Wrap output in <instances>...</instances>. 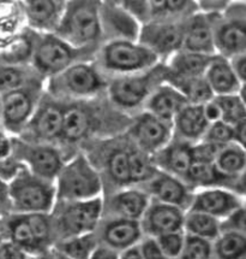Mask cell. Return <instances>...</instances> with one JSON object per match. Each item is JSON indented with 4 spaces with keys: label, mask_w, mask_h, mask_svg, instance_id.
<instances>
[{
    "label": "cell",
    "mask_w": 246,
    "mask_h": 259,
    "mask_svg": "<svg viewBox=\"0 0 246 259\" xmlns=\"http://www.w3.org/2000/svg\"><path fill=\"white\" fill-rule=\"evenodd\" d=\"M11 213L10 201H9L8 194V183H5L0 179V219Z\"/></svg>",
    "instance_id": "816d5d0a"
},
{
    "label": "cell",
    "mask_w": 246,
    "mask_h": 259,
    "mask_svg": "<svg viewBox=\"0 0 246 259\" xmlns=\"http://www.w3.org/2000/svg\"><path fill=\"white\" fill-rule=\"evenodd\" d=\"M39 80L43 78L30 65L0 64V96Z\"/></svg>",
    "instance_id": "836d02e7"
},
{
    "label": "cell",
    "mask_w": 246,
    "mask_h": 259,
    "mask_svg": "<svg viewBox=\"0 0 246 259\" xmlns=\"http://www.w3.org/2000/svg\"><path fill=\"white\" fill-rule=\"evenodd\" d=\"M94 64L107 78L140 74L160 64V59L138 41H108L99 47Z\"/></svg>",
    "instance_id": "7a4b0ae2"
},
{
    "label": "cell",
    "mask_w": 246,
    "mask_h": 259,
    "mask_svg": "<svg viewBox=\"0 0 246 259\" xmlns=\"http://www.w3.org/2000/svg\"><path fill=\"white\" fill-rule=\"evenodd\" d=\"M138 248L143 259H167L161 251L160 246L157 245L155 238L143 236L138 244Z\"/></svg>",
    "instance_id": "bcb514c9"
},
{
    "label": "cell",
    "mask_w": 246,
    "mask_h": 259,
    "mask_svg": "<svg viewBox=\"0 0 246 259\" xmlns=\"http://www.w3.org/2000/svg\"><path fill=\"white\" fill-rule=\"evenodd\" d=\"M2 227L4 239L23 249L30 257L46 253V252L41 251L37 245L24 214L8 213L6 216L2 217Z\"/></svg>",
    "instance_id": "f1b7e54d"
},
{
    "label": "cell",
    "mask_w": 246,
    "mask_h": 259,
    "mask_svg": "<svg viewBox=\"0 0 246 259\" xmlns=\"http://www.w3.org/2000/svg\"><path fill=\"white\" fill-rule=\"evenodd\" d=\"M103 171L106 180L115 189L131 187L130 166H129V143L124 145H116L107 151L103 159Z\"/></svg>",
    "instance_id": "f546056e"
},
{
    "label": "cell",
    "mask_w": 246,
    "mask_h": 259,
    "mask_svg": "<svg viewBox=\"0 0 246 259\" xmlns=\"http://www.w3.org/2000/svg\"><path fill=\"white\" fill-rule=\"evenodd\" d=\"M95 122V117L86 105L77 102L65 104L60 143L71 145L80 143L93 131Z\"/></svg>",
    "instance_id": "484cf974"
},
{
    "label": "cell",
    "mask_w": 246,
    "mask_h": 259,
    "mask_svg": "<svg viewBox=\"0 0 246 259\" xmlns=\"http://www.w3.org/2000/svg\"><path fill=\"white\" fill-rule=\"evenodd\" d=\"M99 6L100 2L89 0L66 2L54 34L76 50L96 53L102 42Z\"/></svg>",
    "instance_id": "6da1fadb"
},
{
    "label": "cell",
    "mask_w": 246,
    "mask_h": 259,
    "mask_svg": "<svg viewBox=\"0 0 246 259\" xmlns=\"http://www.w3.org/2000/svg\"><path fill=\"white\" fill-rule=\"evenodd\" d=\"M107 77L93 61L78 62L56 76L48 78L47 94L58 100L72 102L89 99L106 91Z\"/></svg>",
    "instance_id": "5b68a950"
},
{
    "label": "cell",
    "mask_w": 246,
    "mask_h": 259,
    "mask_svg": "<svg viewBox=\"0 0 246 259\" xmlns=\"http://www.w3.org/2000/svg\"><path fill=\"white\" fill-rule=\"evenodd\" d=\"M43 80L2 94V128L9 134L20 137L35 112L42 98Z\"/></svg>",
    "instance_id": "30bf717a"
},
{
    "label": "cell",
    "mask_w": 246,
    "mask_h": 259,
    "mask_svg": "<svg viewBox=\"0 0 246 259\" xmlns=\"http://www.w3.org/2000/svg\"><path fill=\"white\" fill-rule=\"evenodd\" d=\"M53 253H54V259H70V258L65 257V255L56 253V252H54V251H53Z\"/></svg>",
    "instance_id": "6f0895ef"
},
{
    "label": "cell",
    "mask_w": 246,
    "mask_h": 259,
    "mask_svg": "<svg viewBox=\"0 0 246 259\" xmlns=\"http://www.w3.org/2000/svg\"><path fill=\"white\" fill-rule=\"evenodd\" d=\"M211 57L180 50L167 59L165 81L203 77Z\"/></svg>",
    "instance_id": "83f0119b"
},
{
    "label": "cell",
    "mask_w": 246,
    "mask_h": 259,
    "mask_svg": "<svg viewBox=\"0 0 246 259\" xmlns=\"http://www.w3.org/2000/svg\"><path fill=\"white\" fill-rule=\"evenodd\" d=\"M97 246L99 241L94 232L56 241L52 251L70 259H89Z\"/></svg>",
    "instance_id": "d6a6232c"
},
{
    "label": "cell",
    "mask_w": 246,
    "mask_h": 259,
    "mask_svg": "<svg viewBox=\"0 0 246 259\" xmlns=\"http://www.w3.org/2000/svg\"><path fill=\"white\" fill-rule=\"evenodd\" d=\"M0 259H30V255L9 240H3L0 242Z\"/></svg>",
    "instance_id": "7dc6e473"
},
{
    "label": "cell",
    "mask_w": 246,
    "mask_h": 259,
    "mask_svg": "<svg viewBox=\"0 0 246 259\" xmlns=\"http://www.w3.org/2000/svg\"><path fill=\"white\" fill-rule=\"evenodd\" d=\"M4 239V234H3V227H2V219H0V242L3 241Z\"/></svg>",
    "instance_id": "680465c9"
},
{
    "label": "cell",
    "mask_w": 246,
    "mask_h": 259,
    "mask_svg": "<svg viewBox=\"0 0 246 259\" xmlns=\"http://www.w3.org/2000/svg\"><path fill=\"white\" fill-rule=\"evenodd\" d=\"M213 245V259H246V234L221 233Z\"/></svg>",
    "instance_id": "e575fe53"
},
{
    "label": "cell",
    "mask_w": 246,
    "mask_h": 259,
    "mask_svg": "<svg viewBox=\"0 0 246 259\" xmlns=\"http://www.w3.org/2000/svg\"><path fill=\"white\" fill-rule=\"evenodd\" d=\"M66 2L30 0L23 3L28 27L37 34H54L64 14Z\"/></svg>",
    "instance_id": "44dd1931"
},
{
    "label": "cell",
    "mask_w": 246,
    "mask_h": 259,
    "mask_svg": "<svg viewBox=\"0 0 246 259\" xmlns=\"http://www.w3.org/2000/svg\"><path fill=\"white\" fill-rule=\"evenodd\" d=\"M185 211L181 208L150 200L140 221L144 236L157 238L163 234L181 232Z\"/></svg>",
    "instance_id": "ffe728a7"
},
{
    "label": "cell",
    "mask_w": 246,
    "mask_h": 259,
    "mask_svg": "<svg viewBox=\"0 0 246 259\" xmlns=\"http://www.w3.org/2000/svg\"><path fill=\"white\" fill-rule=\"evenodd\" d=\"M229 65H231L233 72L240 81V83L245 84V76H246V53H242V55H238L235 57H232V58L228 59Z\"/></svg>",
    "instance_id": "681fc988"
},
{
    "label": "cell",
    "mask_w": 246,
    "mask_h": 259,
    "mask_svg": "<svg viewBox=\"0 0 246 259\" xmlns=\"http://www.w3.org/2000/svg\"><path fill=\"white\" fill-rule=\"evenodd\" d=\"M184 21H151L141 26L138 42L160 59H168L181 50Z\"/></svg>",
    "instance_id": "4fadbf2b"
},
{
    "label": "cell",
    "mask_w": 246,
    "mask_h": 259,
    "mask_svg": "<svg viewBox=\"0 0 246 259\" xmlns=\"http://www.w3.org/2000/svg\"><path fill=\"white\" fill-rule=\"evenodd\" d=\"M197 11L204 15L215 16L221 15L228 8L229 2H198L196 3Z\"/></svg>",
    "instance_id": "c3c4849f"
},
{
    "label": "cell",
    "mask_w": 246,
    "mask_h": 259,
    "mask_svg": "<svg viewBox=\"0 0 246 259\" xmlns=\"http://www.w3.org/2000/svg\"><path fill=\"white\" fill-rule=\"evenodd\" d=\"M15 156L31 174L54 182L65 163L63 151L55 145L28 143L20 138H12Z\"/></svg>",
    "instance_id": "7c38bea8"
},
{
    "label": "cell",
    "mask_w": 246,
    "mask_h": 259,
    "mask_svg": "<svg viewBox=\"0 0 246 259\" xmlns=\"http://www.w3.org/2000/svg\"><path fill=\"white\" fill-rule=\"evenodd\" d=\"M245 128H246V121L239 123L233 127V132H234V143L240 145V146L245 147Z\"/></svg>",
    "instance_id": "db71d44e"
},
{
    "label": "cell",
    "mask_w": 246,
    "mask_h": 259,
    "mask_svg": "<svg viewBox=\"0 0 246 259\" xmlns=\"http://www.w3.org/2000/svg\"><path fill=\"white\" fill-rule=\"evenodd\" d=\"M174 86L182 94L188 104L191 105H204L214 98L213 92L208 86L206 78H181V80H166Z\"/></svg>",
    "instance_id": "8d00e7d4"
},
{
    "label": "cell",
    "mask_w": 246,
    "mask_h": 259,
    "mask_svg": "<svg viewBox=\"0 0 246 259\" xmlns=\"http://www.w3.org/2000/svg\"><path fill=\"white\" fill-rule=\"evenodd\" d=\"M120 259H143V257H142L138 245H136L134 247H130L120 252Z\"/></svg>",
    "instance_id": "11a10c76"
},
{
    "label": "cell",
    "mask_w": 246,
    "mask_h": 259,
    "mask_svg": "<svg viewBox=\"0 0 246 259\" xmlns=\"http://www.w3.org/2000/svg\"><path fill=\"white\" fill-rule=\"evenodd\" d=\"M182 232L186 235L196 236V238L213 242L221 234L220 221L208 216L206 213L186 211L184 224H182Z\"/></svg>",
    "instance_id": "1f68e13d"
},
{
    "label": "cell",
    "mask_w": 246,
    "mask_h": 259,
    "mask_svg": "<svg viewBox=\"0 0 246 259\" xmlns=\"http://www.w3.org/2000/svg\"><path fill=\"white\" fill-rule=\"evenodd\" d=\"M129 166L132 186L143 185L157 172L151 156L136 147L131 141H129Z\"/></svg>",
    "instance_id": "d590c367"
},
{
    "label": "cell",
    "mask_w": 246,
    "mask_h": 259,
    "mask_svg": "<svg viewBox=\"0 0 246 259\" xmlns=\"http://www.w3.org/2000/svg\"><path fill=\"white\" fill-rule=\"evenodd\" d=\"M99 245L114 249L116 252L134 247L143 238L140 221L102 217L95 230Z\"/></svg>",
    "instance_id": "ac0fdd59"
},
{
    "label": "cell",
    "mask_w": 246,
    "mask_h": 259,
    "mask_svg": "<svg viewBox=\"0 0 246 259\" xmlns=\"http://www.w3.org/2000/svg\"><path fill=\"white\" fill-rule=\"evenodd\" d=\"M136 187L143 189L151 200L179 207L185 212L190 207L195 192L182 180L160 170L149 181Z\"/></svg>",
    "instance_id": "2e32d148"
},
{
    "label": "cell",
    "mask_w": 246,
    "mask_h": 259,
    "mask_svg": "<svg viewBox=\"0 0 246 259\" xmlns=\"http://www.w3.org/2000/svg\"><path fill=\"white\" fill-rule=\"evenodd\" d=\"M150 200L149 195L136 186L119 189L103 195L102 217L141 221Z\"/></svg>",
    "instance_id": "d6986e66"
},
{
    "label": "cell",
    "mask_w": 246,
    "mask_h": 259,
    "mask_svg": "<svg viewBox=\"0 0 246 259\" xmlns=\"http://www.w3.org/2000/svg\"><path fill=\"white\" fill-rule=\"evenodd\" d=\"M242 93L214 97V100L221 111V121L232 127L246 121V107Z\"/></svg>",
    "instance_id": "f35d334b"
},
{
    "label": "cell",
    "mask_w": 246,
    "mask_h": 259,
    "mask_svg": "<svg viewBox=\"0 0 246 259\" xmlns=\"http://www.w3.org/2000/svg\"><path fill=\"white\" fill-rule=\"evenodd\" d=\"M209 123L206 119L202 105L186 104L172 123L173 139L195 145L206 134Z\"/></svg>",
    "instance_id": "d4e9b609"
},
{
    "label": "cell",
    "mask_w": 246,
    "mask_h": 259,
    "mask_svg": "<svg viewBox=\"0 0 246 259\" xmlns=\"http://www.w3.org/2000/svg\"><path fill=\"white\" fill-rule=\"evenodd\" d=\"M102 208L103 197L84 201H56L50 212L55 242L95 232L102 219Z\"/></svg>",
    "instance_id": "52a82bcc"
},
{
    "label": "cell",
    "mask_w": 246,
    "mask_h": 259,
    "mask_svg": "<svg viewBox=\"0 0 246 259\" xmlns=\"http://www.w3.org/2000/svg\"><path fill=\"white\" fill-rule=\"evenodd\" d=\"M210 18L215 55L229 59L246 53V8L244 3H229L223 14L210 16Z\"/></svg>",
    "instance_id": "9c48e42d"
},
{
    "label": "cell",
    "mask_w": 246,
    "mask_h": 259,
    "mask_svg": "<svg viewBox=\"0 0 246 259\" xmlns=\"http://www.w3.org/2000/svg\"><path fill=\"white\" fill-rule=\"evenodd\" d=\"M245 206L244 197L229 189L221 187L202 188L194 192V197L188 211L206 213L221 221L233 211Z\"/></svg>",
    "instance_id": "e0dca14e"
},
{
    "label": "cell",
    "mask_w": 246,
    "mask_h": 259,
    "mask_svg": "<svg viewBox=\"0 0 246 259\" xmlns=\"http://www.w3.org/2000/svg\"><path fill=\"white\" fill-rule=\"evenodd\" d=\"M245 206L239 207L231 214L220 221L221 233H242L246 234Z\"/></svg>",
    "instance_id": "ee69618b"
},
{
    "label": "cell",
    "mask_w": 246,
    "mask_h": 259,
    "mask_svg": "<svg viewBox=\"0 0 246 259\" xmlns=\"http://www.w3.org/2000/svg\"><path fill=\"white\" fill-rule=\"evenodd\" d=\"M165 65H156L140 74L107 78L106 93L115 107L121 111L143 110L151 92L165 81Z\"/></svg>",
    "instance_id": "ba28073f"
},
{
    "label": "cell",
    "mask_w": 246,
    "mask_h": 259,
    "mask_svg": "<svg viewBox=\"0 0 246 259\" xmlns=\"http://www.w3.org/2000/svg\"><path fill=\"white\" fill-rule=\"evenodd\" d=\"M23 164L15 156L12 138L0 129V179L9 183L17 175Z\"/></svg>",
    "instance_id": "ab89813d"
},
{
    "label": "cell",
    "mask_w": 246,
    "mask_h": 259,
    "mask_svg": "<svg viewBox=\"0 0 246 259\" xmlns=\"http://www.w3.org/2000/svg\"><path fill=\"white\" fill-rule=\"evenodd\" d=\"M54 186L56 201L91 200L105 194L101 174L82 152L65 160Z\"/></svg>",
    "instance_id": "3957f363"
},
{
    "label": "cell",
    "mask_w": 246,
    "mask_h": 259,
    "mask_svg": "<svg viewBox=\"0 0 246 259\" xmlns=\"http://www.w3.org/2000/svg\"><path fill=\"white\" fill-rule=\"evenodd\" d=\"M202 107H203V113L209 124L221 121V111H220L219 106H217L214 98L204 104V105H202Z\"/></svg>",
    "instance_id": "f907efd6"
},
{
    "label": "cell",
    "mask_w": 246,
    "mask_h": 259,
    "mask_svg": "<svg viewBox=\"0 0 246 259\" xmlns=\"http://www.w3.org/2000/svg\"><path fill=\"white\" fill-rule=\"evenodd\" d=\"M130 139L136 147L153 156L173 139L172 125L146 111L138 112L131 123Z\"/></svg>",
    "instance_id": "5bb4252c"
},
{
    "label": "cell",
    "mask_w": 246,
    "mask_h": 259,
    "mask_svg": "<svg viewBox=\"0 0 246 259\" xmlns=\"http://www.w3.org/2000/svg\"><path fill=\"white\" fill-rule=\"evenodd\" d=\"M99 17L102 44L108 41H138L141 24L122 8L120 2H100Z\"/></svg>",
    "instance_id": "9a60e30c"
},
{
    "label": "cell",
    "mask_w": 246,
    "mask_h": 259,
    "mask_svg": "<svg viewBox=\"0 0 246 259\" xmlns=\"http://www.w3.org/2000/svg\"><path fill=\"white\" fill-rule=\"evenodd\" d=\"M220 148L221 147L208 143H203V141H200V143L192 145V157H194V162L214 163Z\"/></svg>",
    "instance_id": "f6af8a7d"
},
{
    "label": "cell",
    "mask_w": 246,
    "mask_h": 259,
    "mask_svg": "<svg viewBox=\"0 0 246 259\" xmlns=\"http://www.w3.org/2000/svg\"><path fill=\"white\" fill-rule=\"evenodd\" d=\"M181 50L206 56H215L210 16L197 11L186 18Z\"/></svg>",
    "instance_id": "7402d4cb"
},
{
    "label": "cell",
    "mask_w": 246,
    "mask_h": 259,
    "mask_svg": "<svg viewBox=\"0 0 246 259\" xmlns=\"http://www.w3.org/2000/svg\"><path fill=\"white\" fill-rule=\"evenodd\" d=\"M90 51L76 50L55 34H37L30 66L43 80L59 75L78 62L93 61Z\"/></svg>",
    "instance_id": "8992f818"
},
{
    "label": "cell",
    "mask_w": 246,
    "mask_h": 259,
    "mask_svg": "<svg viewBox=\"0 0 246 259\" xmlns=\"http://www.w3.org/2000/svg\"><path fill=\"white\" fill-rule=\"evenodd\" d=\"M151 159L157 170L184 181L186 174L194 163L192 145L172 139L159 152L153 154Z\"/></svg>",
    "instance_id": "cb8c5ba5"
},
{
    "label": "cell",
    "mask_w": 246,
    "mask_h": 259,
    "mask_svg": "<svg viewBox=\"0 0 246 259\" xmlns=\"http://www.w3.org/2000/svg\"><path fill=\"white\" fill-rule=\"evenodd\" d=\"M89 259H120V253L106 246L99 245Z\"/></svg>",
    "instance_id": "f5cc1de1"
},
{
    "label": "cell",
    "mask_w": 246,
    "mask_h": 259,
    "mask_svg": "<svg viewBox=\"0 0 246 259\" xmlns=\"http://www.w3.org/2000/svg\"><path fill=\"white\" fill-rule=\"evenodd\" d=\"M214 165L217 171L226 178L235 179L244 176L246 166L245 147L235 143L222 146L216 154Z\"/></svg>",
    "instance_id": "4dcf8cb0"
},
{
    "label": "cell",
    "mask_w": 246,
    "mask_h": 259,
    "mask_svg": "<svg viewBox=\"0 0 246 259\" xmlns=\"http://www.w3.org/2000/svg\"><path fill=\"white\" fill-rule=\"evenodd\" d=\"M12 213H50L56 203L54 182L31 174L23 165L8 183Z\"/></svg>",
    "instance_id": "277c9868"
},
{
    "label": "cell",
    "mask_w": 246,
    "mask_h": 259,
    "mask_svg": "<svg viewBox=\"0 0 246 259\" xmlns=\"http://www.w3.org/2000/svg\"><path fill=\"white\" fill-rule=\"evenodd\" d=\"M186 104L188 102L180 92L171 83L163 81L151 92L142 111L150 113L172 125L175 116Z\"/></svg>",
    "instance_id": "603a6c76"
},
{
    "label": "cell",
    "mask_w": 246,
    "mask_h": 259,
    "mask_svg": "<svg viewBox=\"0 0 246 259\" xmlns=\"http://www.w3.org/2000/svg\"><path fill=\"white\" fill-rule=\"evenodd\" d=\"M201 141L215 145V146L219 147L234 143V132H233V127L222 121L211 123V124H209V127H208L206 134H204V137L202 138Z\"/></svg>",
    "instance_id": "b9f144b4"
},
{
    "label": "cell",
    "mask_w": 246,
    "mask_h": 259,
    "mask_svg": "<svg viewBox=\"0 0 246 259\" xmlns=\"http://www.w3.org/2000/svg\"><path fill=\"white\" fill-rule=\"evenodd\" d=\"M155 239L167 259H179L185 244V233L182 230L163 234Z\"/></svg>",
    "instance_id": "7bdbcfd3"
},
{
    "label": "cell",
    "mask_w": 246,
    "mask_h": 259,
    "mask_svg": "<svg viewBox=\"0 0 246 259\" xmlns=\"http://www.w3.org/2000/svg\"><path fill=\"white\" fill-rule=\"evenodd\" d=\"M0 127H2V96H0Z\"/></svg>",
    "instance_id": "91938a15"
},
{
    "label": "cell",
    "mask_w": 246,
    "mask_h": 259,
    "mask_svg": "<svg viewBox=\"0 0 246 259\" xmlns=\"http://www.w3.org/2000/svg\"><path fill=\"white\" fill-rule=\"evenodd\" d=\"M30 259H54V253H53V251H49L46 253L35 255V257H30Z\"/></svg>",
    "instance_id": "9f6ffc18"
},
{
    "label": "cell",
    "mask_w": 246,
    "mask_h": 259,
    "mask_svg": "<svg viewBox=\"0 0 246 259\" xmlns=\"http://www.w3.org/2000/svg\"><path fill=\"white\" fill-rule=\"evenodd\" d=\"M65 104L43 93L30 122L20 139L28 143L55 145L60 141Z\"/></svg>",
    "instance_id": "8fae6325"
},
{
    "label": "cell",
    "mask_w": 246,
    "mask_h": 259,
    "mask_svg": "<svg viewBox=\"0 0 246 259\" xmlns=\"http://www.w3.org/2000/svg\"><path fill=\"white\" fill-rule=\"evenodd\" d=\"M179 259H213V245L207 240L185 234L184 248Z\"/></svg>",
    "instance_id": "60d3db41"
},
{
    "label": "cell",
    "mask_w": 246,
    "mask_h": 259,
    "mask_svg": "<svg viewBox=\"0 0 246 259\" xmlns=\"http://www.w3.org/2000/svg\"><path fill=\"white\" fill-rule=\"evenodd\" d=\"M24 217L29 224L31 233H33L41 251H52L55 238L50 213H30L24 214Z\"/></svg>",
    "instance_id": "74e56055"
},
{
    "label": "cell",
    "mask_w": 246,
    "mask_h": 259,
    "mask_svg": "<svg viewBox=\"0 0 246 259\" xmlns=\"http://www.w3.org/2000/svg\"><path fill=\"white\" fill-rule=\"evenodd\" d=\"M204 78L214 97L239 94L242 93L245 88V84L240 83L233 72L228 59L217 55L211 57Z\"/></svg>",
    "instance_id": "4316f807"
}]
</instances>
